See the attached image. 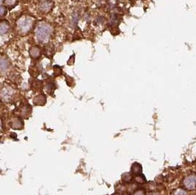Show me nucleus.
I'll use <instances>...</instances> for the list:
<instances>
[{"label":"nucleus","instance_id":"nucleus-1","mask_svg":"<svg viewBox=\"0 0 196 195\" xmlns=\"http://www.w3.org/2000/svg\"><path fill=\"white\" fill-rule=\"evenodd\" d=\"M52 29L47 24H42L37 29V38L41 42L49 40L52 35Z\"/></svg>","mask_w":196,"mask_h":195},{"label":"nucleus","instance_id":"nucleus-2","mask_svg":"<svg viewBox=\"0 0 196 195\" xmlns=\"http://www.w3.org/2000/svg\"><path fill=\"white\" fill-rule=\"evenodd\" d=\"M184 185L186 189L193 190L195 186V175H192L186 178L184 181Z\"/></svg>","mask_w":196,"mask_h":195},{"label":"nucleus","instance_id":"nucleus-3","mask_svg":"<svg viewBox=\"0 0 196 195\" xmlns=\"http://www.w3.org/2000/svg\"><path fill=\"white\" fill-rule=\"evenodd\" d=\"M24 123L20 118L19 117H14L12 119L10 123V126L12 128L15 129V130H20L23 128Z\"/></svg>","mask_w":196,"mask_h":195},{"label":"nucleus","instance_id":"nucleus-4","mask_svg":"<svg viewBox=\"0 0 196 195\" xmlns=\"http://www.w3.org/2000/svg\"><path fill=\"white\" fill-rule=\"evenodd\" d=\"M29 53L32 58L37 59L41 55V50L38 46H32V47L29 49Z\"/></svg>","mask_w":196,"mask_h":195},{"label":"nucleus","instance_id":"nucleus-5","mask_svg":"<svg viewBox=\"0 0 196 195\" xmlns=\"http://www.w3.org/2000/svg\"><path fill=\"white\" fill-rule=\"evenodd\" d=\"M34 104L36 106H43L46 102V98L44 95L40 94V95H37L33 100Z\"/></svg>","mask_w":196,"mask_h":195},{"label":"nucleus","instance_id":"nucleus-6","mask_svg":"<svg viewBox=\"0 0 196 195\" xmlns=\"http://www.w3.org/2000/svg\"><path fill=\"white\" fill-rule=\"evenodd\" d=\"M40 10L44 12H48L53 8V3L50 1H44L40 5Z\"/></svg>","mask_w":196,"mask_h":195},{"label":"nucleus","instance_id":"nucleus-7","mask_svg":"<svg viewBox=\"0 0 196 195\" xmlns=\"http://www.w3.org/2000/svg\"><path fill=\"white\" fill-rule=\"evenodd\" d=\"M132 172L135 175H140L142 173V167L140 164L135 163L132 167Z\"/></svg>","mask_w":196,"mask_h":195},{"label":"nucleus","instance_id":"nucleus-8","mask_svg":"<svg viewBox=\"0 0 196 195\" xmlns=\"http://www.w3.org/2000/svg\"><path fill=\"white\" fill-rule=\"evenodd\" d=\"M8 28H9V26H8V24H0V34L6 33L8 30Z\"/></svg>","mask_w":196,"mask_h":195},{"label":"nucleus","instance_id":"nucleus-9","mask_svg":"<svg viewBox=\"0 0 196 195\" xmlns=\"http://www.w3.org/2000/svg\"><path fill=\"white\" fill-rule=\"evenodd\" d=\"M8 65H9V64L7 62L6 60H3V59H1V60H0V70H1V71H3V70H5V68H8Z\"/></svg>","mask_w":196,"mask_h":195},{"label":"nucleus","instance_id":"nucleus-10","mask_svg":"<svg viewBox=\"0 0 196 195\" xmlns=\"http://www.w3.org/2000/svg\"><path fill=\"white\" fill-rule=\"evenodd\" d=\"M122 179L123 181L125 182H129L130 181L131 179H132V176L129 173H124L123 175H122Z\"/></svg>","mask_w":196,"mask_h":195},{"label":"nucleus","instance_id":"nucleus-11","mask_svg":"<svg viewBox=\"0 0 196 195\" xmlns=\"http://www.w3.org/2000/svg\"><path fill=\"white\" fill-rule=\"evenodd\" d=\"M173 195H187V193L186 191L183 190L181 189H179L175 191Z\"/></svg>","mask_w":196,"mask_h":195},{"label":"nucleus","instance_id":"nucleus-12","mask_svg":"<svg viewBox=\"0 0 196 195\" xmlns=\"http://www.w3.org/2000/svg\"><path fill=\"white\" fill-rule=\"evenodd\" d=\"M62 71H62V68L60 66H58V65H55L54 67V72L56 76H58L59 75H60L62 74Z\"/></svg>","mask_w":196,"mask_h":195},{"label":"nucleus","instance_id":"nucleus-13","mask_svg":"<svg viewBox=\"0 0 196 195\" xmlns=\"http://www.w3.org/2000/svg\"><path fill=\"white\" fill-rule=\"evenodd\" d=\"M7 14V8L5 6H0V17L5 16Z\"/></svg>","mask_w":196,"mask_h":195},{"label":"nucleus","instance_id":"nucleus-14","mask_svg":"<svg viewBox=\"0 0 196 195\" xmlns=\"http://www.w3.org/2000/svg\"><path fill=\"white\" fill-rule=\"evenodd\" d=\"M135 180L137 183H142L143 182H146V179H145L144 176H142V175H140V176H137L135 178Z\"/></svg>","mask_w":196,"mask_h":195},{"label":"nucleus","instance_id":"nucleus-15","mask_svg":"<svg viewBox=\"0 0 196 195\" xmlns=\"http://www.w3.org/2000/svg\"><path fill=\"white\" fill-rule=\"evenodd\" d=\"M74 57H75V54H73L71 57H70V59H69L68 60V65H73L74 63Z\"/></svg>","mask_w":196,"mask_h":195},{"label":"nucleus","instance_id":"nucleus-16","mask_svg":"<svg viewBox=\"0 0 196 195\" xmlns=\"http://www.w3.org/2000/svg\"><path fill=\"white\" fill-rule=\"evenodd\" d=\"M5 3L8 4V5H12L16 3V0H5Z\"/></svg>","mask_w":196,"mask_h":195},{"label":"nucleus","instance_id":"nucleus-17","mask_svg":"<svg viewBox=\"0 0 196 195\" xmlns=\"http://www.w3.org/2000/svg\"><path fill=\"white\" fill-rule=\"evenodd\" d=\"M134 195H145V192L143 190H137Z\"/></svg>","mask_w":196,"mask_h":195},{"label":"nucleus","instance_id":"nucleus-18","mask_svg":"<svg viewBox=\"0 0 196 195\" xmlns=\"http://www.w3.org/2000/svg\"><path fill=\"white\" fill-rule=\"evenodd\" d=\"M1 129H2V123H1V120H0V131H1Z\"/></svg>","mask_w":196,"mask_h":195},{"label":"nucleus","instance_id":"nucleus-19","mask_svg":"<svg viewBox=\"0 0 196 195\" xmlns=\"http://www.w3.org/2000/svg\"><path fill=\"white\" fill-rule=\"evenodd\" d=\"M151 195H159V194H151Z\"/></svg>","mask_w":196,"mask_h":195},{"label":"nucleus","instance_id":"nucleus-20","mask_svg":"<svg viewBox=\"0 0 196 195\" xmlns=\"http://www.w3.org/2000/svg\"><path fill=\"white\" fill-rule=\"evenodd\" d=\"M123 195H129V194H123Z\"/></svg>","mask_w":196,"mask_h":195}]
</instances>
